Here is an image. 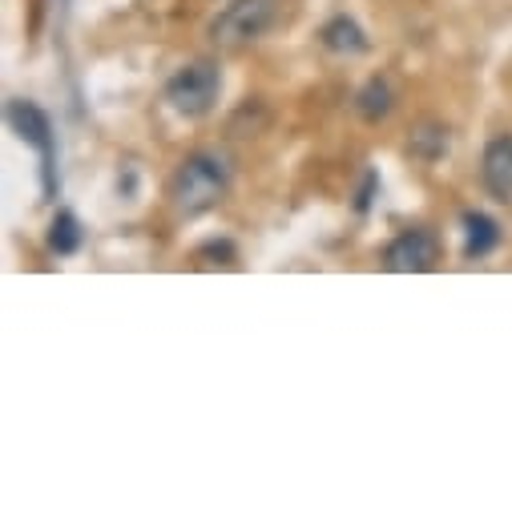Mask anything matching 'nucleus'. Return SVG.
I'll return each mask as SVG.
<instances>
[{
    "label": "nucleus",
    "mask_w": 512,
    "mask_h": 512,
    "mask_svg": "<svg viewBox=\"0 0 512 512\" xmlns=\"http://www.w3.org/2000/svg\"><path fill=\"white\" fill-rule=\"evenodd\" d=\"M230 186V162L214 150H198L174 174V206L182 214H206Z\"/></svg>",
    "instance_id": "1"
},
{
    "label": "nucleus",
    "mask_w": 512,
    "mask_h": 512,
    "mask_svg": "<svg viewBox=\"0 0 512 512\" xmlns=\"http://www.w3.org/2000/svg\"><path fill=\"white\" fill-rule=\"evenodd\" d=\"M287 21V0H234V5L214 21V41L226 49L250 45L267 37L271 29H279Z\"/></svg>",
    "instance_id": "2"
},
{
    "label": "nucleus",
    "mask_w": 512,
    "mask_h": 512,
    "mask_svg": "<svg viewBox=\"0 0 512 512\" xmlns=\"http://www.w3.org/2000/svg\"><path fill=\"white\" fill-rule=\"evenodd\" d=\"M218 89H222V73L214 61H190L182 65L170 85H166V97L174 105V113L182 117H206L218 101Z\"/></svg>",
    "instance_id": "3"
},
{
    "label": "nucleus",
    "mask_w": 512,
    "mask_h": 512,
    "mask_svg": "<svg viewBox=\"0 0 512 512\" xmlns=\"http://www.w3.org/2000/svg\"><path fill=\"white\" fill-rule=\"evenodd\" d=\"M383 263L396 275H424L440 263V238L432 230H404L388 250H383Z\"/></svg>",
    "instance_id": "4"
},
{
    "label": "nucleus",
    "mask_w": 512,
    "mask_h": 512,
    "mask_svg": "<svg viewBox=\"0 0 512 512\" xmlns=\"http://www.w3.org/2000/svg\"><path fill=\"white\" fill-rule=\"evenodd\" d=\"M9 125L17 130L21 142H29V146L41 154L45 194L53 198V125H49V117H45L33 101H13V105H9Z\"/></svg>",
    "instance_id": "5"
},
{
    "label": "nucleus",
    "mask_w": 512,
    "mask_h": 512,
    "mask_svg": "<svg viewBox=\"0 0 512 512\" xmlns=\"http://www.w3.org/2000/svg\"><path fill=\"white\" fill-rule=\"evenodd\" d=\"M484 186L496 198H512V134H500L484 146Z\"/></svg>",
    "instance_id": "6"
},
{
    "label": "nucleus",
    "mask_w": 512,
    "mask_h": 512,
    "mask_svg": "<svg viewBox=\"0 0 512 512\" xmlns=\"http://www.w3.org/2000/svg\"><path fill=\"white\" fill-rule=\"evenodd\" d=\"M500 242V226L496 218L480 214V210H468L464 214V254L468 259H484V254H492Z\"/></svg>",
    "instance_id": "7"
},
{
    "label": "nucleus",
    "mask_w": 512,
    "mask_h": 512,
    "mask_svg": "<svg viewBox=\"0 0 512 512\" xmlns=\"http://www.w3.org/2000/svg\"><path fill=\"white\" fill-rule=\"evenodd\" d=\"M319 37H323V49H331V53H339V57H359V53H367V37H363V29H359L351 17L327 21Z\"/></svg>",
    "instance_id": "8"
},
{
    "label": "nucleus",
    "mask_w": 512,
    "mask_h": 512,
    "mask_svg": "<svg viewBox=\"0 0 512 512\" xmlns=\"http://www.w3.org/2000/svg\"><path fill=\"white\" fill-rule=\"evenodd\" d=\"M392 105H396V93H392V85L383 81V77H371V81L355 93V109H359V117H363V121H379V117H388V113H392Z\"/></svg>",
    "instance_id": "9"
},
{
    "label": "nucleus",
    "mask_w": 512,
    "mask_h": 512,
    "mask_svg": "<svg viewBox=\"0 0 512 512\" xmlns=\"http://www.w3.org/2000/svg\"><path fill=\"white\" fill-rule=\"evenodd\" d=\"M444 150H448V130H444L440 121H424V125H416V134H412V142H408V154H412V158H420V162H436Z\"/></svg>",
    "instance_id": "10"
},
{
    "label": "nucleus",
    "mask_w": 512,
    "mask_h": 512,
    "mask_svg": "<svg viewBox=\"0 0 512 512\" xmlns=\"http://www.w3.org/2000/svg\"><path fill=\"white\" fill-rule=\"evenodd\" d=\"M49 246H53L57 254H73V250L81 246V222H77V214L61 210V214L53 218V226H49Z\"/></svg>",
    "instance_id": "11"
},
{
    "label": "nucleus",
    "mask_w": 512,
    "mask_h": 512,
    "mask_svg": "<svg viewBox=\"0 0 512 512\" xmlns=\"http://www.w3.org/2000/svg\"><path fill=\"white\" fill-rule=\"evenodd\" d=\"M198 254H202V259H226V263H234V246L230 242H210Z\"/></svg>",
    "instance_id": "12"
}]
</instances>
